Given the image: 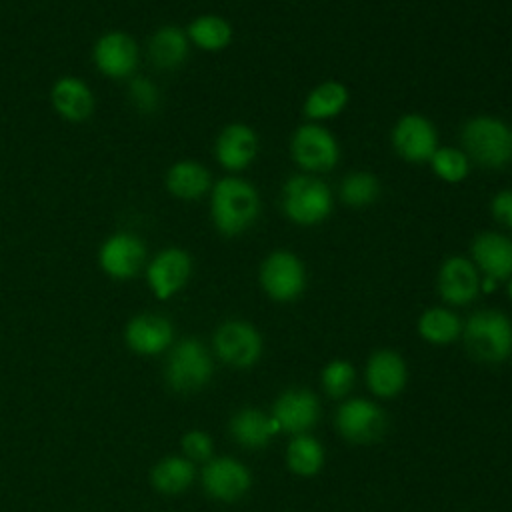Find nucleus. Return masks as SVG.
Masks as SVG:
<instances>
[{
    "label": "nucleus",
    "instance_id": "nucleus-1",
    "mask_svg": "<svg viewBox=\"0 0 512 512\" xmlns=\"http://www.w3.org/2000/svg\"><path fill=\"white\" fill-rule=\"evenodd\" d=\"M262 200L258 188L240 176H224L210 188V218L214 228L236 238L246 234L260 218Z\"/></svg>",
    "mask_w": 512,
    "mask_h": 512
},
{
    "label": "nucleus",
    "instance_id": "nucleus-2",
    "mask_svg": "<svg viewBox=\"0 0 512 512\" xmlns=\"http://www.w3.org/2000/svg\"><path fill=\"white\" fill-rule=\"evenodd\" d=\"M460 144L470 162L502 170L512 162V132L510 124L492 114L468 118L460 130Z\"/></svg>",
    "mask_w": 512,
    "mask_h": 512
},
{
    "label": "nucleus",
    "instance_id": "nucleus-3",
    "mask_svg": "<svg viewBox=\"0 0 512 512\" xmlns=\"http://www.w3.org/2000/svg\"><path fill=\"white\" fill-rule=\"evenodd\" d=\"M280 206L292 224L310 228L330 218L334 210V194L320 176L298 172L284 182Z\"/></svg>",
    "mask_w": 512,
    "mask_h": 512
},
{
    "label": "nucleus",
    "instance_id": "nucleus-4",
    "mask_svg": "<svg viewBox=\"0 0 512 512\" xmlns=\"http://www.w3.org/2000/svg\"><path fill=\"white\" fill-rule=\"evenodd\" d=\"M462 340L476 360L500 364L512 356V320L494 308L476 310L462 324Z\"/></svg>",
    "mask_w": 512,
    "mask_h": 512
},
{
    "label": "nucleus",
    "instance_id": "nucleus-5",
    "mask_svg": "<svg viewBox=\"0 0 512 512\" xmlns=\"http://www.w3.org/2000/svg\"><path fill=\"white\" fill-rule=\"evenodd\" d=\"M214 372L212 356L196 338L178 340L168 354L164 378L170 390L190 394L204 388Z\"/></svg>",
    "mask_w": 512,
    "mask_h": 512
},
{
    "label": "nucleus",
    "instance_id": "nucleus-6",
    "mask_svg": "<svg viewBox=\"0 0 512 512\" xmlns=\"http://www.w3.org/2000/svg\"><path fill=\"white\" fill-rule=\"evenodd\" d=\"M290 158L306 174H324L340 162V144L320 122H304L290 136Z\"/></svg>",
    "mask_w": 512,
    "mask_h": 512
},
{
    "label": "nucleus",
    "instance_id": "nucleus-7",
    "mask_svg": "<svg viewBox=\"0 0 512 512\" xmlns=\"http://www.w3.org/2000/svg\"><path fill=\"white\" fill-rule=\"evenodd\" d=\"M258 282L264 294L280 304L298 300L306 290V266L302 258L286 248L272 250L258 268Z\"/></svg>",
    "mask_w": 512,
    "mask_h": 512
},
{
    "label": "nucleus",
    "instance_id": "nucleus-8",
    "mask_svg": "<svg viewBox=\"0 0 512 512\" xmlns=\"http://www.w3.org/2000/svg\"><path fill=\"white\" fill-rule=\"evenodd\" d=\"M214 354L228 366L244 370L254 366L264 350V340L258 328L246 320L222 322L212 338Z\"/></svg>",
    "mask_w": 512,
    "mask_h": 512
},
{
    "label": "nucleus",
    "instance_id": "nucleus-9",
    "mask_svg": "<svg viewBox=\"0 0 512 512\" xmlns=\"http://www.w3.org/2000/svg\"><path fill=\"white\" fill-rule=\"evenodd\" d=\"M390 144L396 156L410 164L428 162L440 146L434 122L420 112H406L394 122Z\"/></svg>",
    "mask_w": 512,
    "mask_h": 512
},
{
    "label": "nucleus",
    "instance_id": "nucleus-10",
    "mask_svg": "<svg viewBox=\"0 0 512 512\" xmlns=\"http://www.w3.org/2000/svg\"><path fill=\"white\" fill-rule=\"evenodd\" d=\"M200 482L210 498L218 502H236L250 490L252 476L240 460L218 456L204 462Z\"/></svg>",
    "mask_w": 512,
    "mask_h": 512
},
{
    "label": "nucleus",
    "instance_id": "nucleus-11",
    "mask_svg": "<svg viewBox=\"0 0 512 512\" xmlns=\"http://www.w3.org/2000/svg\"><path fill=\"white\" fill-rule=\"evenodd\" d=\"M482 276L468 256H448L442 260L436 274L440 298L450 306H466L478 298Z\"/></svg>",
    "mask_w": 512,
    "mask_h": 512
},
{
    "label": "nucleus",
    "instance_id": "nucleus-12",
    "mask_svg": "<svg viewBox=\"0 0 512 512\" xmlns=\"http://www.w3.org/2000/svg\"><path fill=\"white\" fill-rule=\"evenodd\" d=\"M336 428L346 440L368 444L384 434L386 416L376 402L366 398H350L336 410Z\"/></svg>",
    "mask_w": 512,
    "mask_h": 512
},
{
    "label": "nucleus",
    "instance_id": "nucleus-13",
    "mask_svg": "<svg viewBox=\"0 0 512 512\" xmlns=\"http://www.w3.org/2000/svg\"><path fill=\"white\" fill-rule=\"evenodd\" d=\"M192 258L184 248L168 246L158 252L146 268V280L158 300L178 294L190 280Z\"/></svg>",
    "mask_w": 512,
    "mask_h": 512
},
{
    "label": "nucleus",
    "instance_id": "nucleus-14",
    "mask_svg": "<svg viewBox=\"0 0 512 512\" xmlns=\"http://www.w3.org/2000/svg\"><path fill=\"white\" fill-rule=\"evenodd\" d=\"M468 258L478 268L482 278L498 284L512 278V238L502 232H478L470 242Z\"/></svg>",
    "mask_w": 512,
    "mask_h": 512
},
{
    "label": "nucleus",
    "instance_id": "nucleus-15",
    "mask_svg": "<svg viewBox=\"0 0 512 512\" xmlns=\"http://www.w3.org/2000/svg\"><path fill=\"white\" fill-rule=\"evenodd\" d=\"M260 138L256 130L244 122L226 124L214 142L216 162L230 174L246 170L258 156Z\"/></svg>",
    "mask_w": 512,
    "mask_h": 512
},
{
    "label": "nucleus",
    "instance_id": "nucleus-16",
    "mask_svg": "<svg viewBox=\"0 0 512 512\" xmlns=\"http://www.w3.org/2000/svg\"><path fill=\"white\" fill-rule=\"evenodd\" d=\"M270 416L282 432L292 436L306 434L320 418V402L314 392L306 388H292L276 398Z\"/></svg>",
    "mask_w": 512,
    "mask_h": 512
},
{
    "label": "nucleus",
    "instance_id": "nucleus-17",
    "mask_svg": "<svg viewBox=\"0 0 512 512\" xmlns=\"http://www.w3.org/2000/svg\"><path fill=\"white\" fill-rule=\"evenodd\" d=\"M146 260V246L144 242L128 232L112 234L98 252L100 268L116 280L132 278L140 272Z\"/></svg>",
    "mask_w": 512,
    "mask_h": 512
},
{
    "label": "nucleus",
    "instance_id": "nucleus-18",
    "mask_svg": "<svg viewBox=\"0 0 512 512\" xmlns=\"http://www.w3.org/2000/svg\"><path fill=\"white\" fill-rule=\"evenodd\" d=\"M126 346L138 356H158L174 342V326L160 314H138L124 330Z\"/></svg>",
    "mask_w": 512,
    "mask_h": 512
},
{
    "label": "nucleus",
    "instance_id": "nucleus-19",
    "mask_svg": "<svg viewBox=\"0 0 512 512\" xmlns=\"http://www.w3.org/2000/svg\"><path fill=\"white\" fill-rule=\"evenodd\" d=\"M366 384L378 398L398 396L408 380V368L404 358L390 348H382L370 354L366 362Z\"/></svg>",
    "mask_w": 512,
    "mask_h": 512
},
{
    "label": "nucleus",
    "instance_id": "nucleus-20",
    "mask_svg": "<svg viewBox=\"0 0 512 512\" xmlns=\"http://www.w3.org/2000/svg\"><path fill=\"white\" fill-rule=\"evenodd\" d=\"M94 62L98 70L110 78H126L136 70L138 46L124 32H108L94 46Z\"/></svg>",
    "mask_w": 512,
    "mask_h": 512
},
{
    "label": "nucleus",
    "instance_id": "nucleus-21",
    "mask_svg": "<svg viewBox=\"0 0 512 512\" xmlns=\"http://www.w3.org/2000/svg\"><path fill=\"white\" fill-rule=\"evenodd\" d=\"M52 106L56 112L70 122L86 120L94 110V94L88 84L74 76H64L56 80L50 92Z\"/></svg>",
    "mask_w": 512,
    "mask_h": 512
},
{
    "label": "nucleus",
    "instance_id": "nucleus-22",
    "mask_svg": "<svg viewBox=\"0 0 512 512\" xmlns=\"http://www.w3.org/2000/svg\"><path fill=\"white\" fill-rule=\"evenodd\" d=\"M350 102L348 86L340 80H324L310 88L304 98L302 112L308 122H324L340 116Z\"/></svg>",
    "mask_w": 512,
    "mask_h": 512
},
{
    "label": "nucleus",
    "instance_id": "nucleus-23",
    "mask_svg": "<svg viewBox=\"0 0 512 512\" xmlns=\"http://www.w3.org/2000/svg\"><path fill=\"white\" fill-rule=\"evenodd\" d=\"M230 436L244 448L258 450L264 448L276 432H280L276 420L264 414L258 408H242L238 410L228 424Z\"/></svg>",
    "mask_w": 512,
    "mask_h": 512
},
{
    "label": "nucleus",
    "instance_id": "nucleus-24",
    "mask_svg": "<svg viewBox=\"0 0 512 512\" xmlns=\"http://www.w3.org/2000/svg\"><path fill=\"white\" fill-rule=\"evenodd\" d=\"M166 188L180 200H198L212 188L208 168L196 160H180L168 168Z\"/></svg>",
    "mask_w": 512,
    "mask_h": 512
},
{
    "label": "nucleus",
    "instance_id": "nucleus-25",
    "mask_svg": "<svg viewBox=\"0 0 512 512\" xmlns=\"http://www.w3.org/2000/svg\"><path fill=\"white\" fill-rule=\"evenodd\" d=\"M188 50H190L188 34L174 24L160 26L152 34L148 44V54L152 64L162 70L178 68L188 58Z\"/></svg>",
    "mask_w": 512,
    "mask_h": 512
},
{
    "label": "nucleus",
    "instance_id": "nucleus-26",
    "mask_svg": "<svg viewBox=\"0 0 512 512\" xmlns=\"http://www.w3.org/2000/svg\"><path fill=\"white\" fill-rule=\"evenodd\" d=\"M460 316L446 306L426 308L416 322V330L422 340L434 346H448L462 336Z\"/></svg>",
    "mask_w": 512,
    "mask_h": 512
},
{
    "label": "nucleus",
    "instance_id": "nucleus-27",
    "mask_svg": "<svg viewBox=\"0 0 512 512\" xmlns=\"http://www.w3.org/2000/svg\"><path fill=\"white\" fill-rule=\"evenodd\" d=\"M196 468L186 456H164L158 460L150 472V482L156 492L166 496H176L190 488L194 482Z\"/></svg>",
    "mask_w": 512,
    "mask_h": 512
},
{
    "label": "nucleus",
    "instance_id": "nucleus-28",
    "mask_svg": "<svg viewBox=\"0 0 512 512\" xmlns=\"http://www.w3.org/2000/svg\"><path fill=\"white\" fill-rule=\"evenodd\" d=\"M186 34H188L190 44H194L206 52H220L226 46H230V42L234 38L232 24L224 16H218V14L196 16L188 24Z\"/></svg>",
    "mask_w": 512,
    "mask_h": 512
},
{
    "label": "nucleus",
    "instance_id": "nucleus-29",
    "mask_svg": "<svg viewBox=\"0 0 512 512\" xmlns=\"http://www.w3.org/2000/svg\"><path fill=\"white\" fill-rule=\"evenodd\" d=\"M326 460L324 446L310 434L292 436L286 448V464L298 476H314L322 470Z\"/></svg>",
    "mask_w": 512,
    "mask_h": 512
},
{
    "label": "nucleus",
    "instance_id": "nucleus-30",
    "mask_svg": "<svg viewBox=\"0 0 512 512\" xmlns=\"http://www.w3.org/2000/svg\"><path fill=\"white\" fill-rule=\"evenodd\" d=\"M380 194H382L380 178L368 170L348 172L338 186V198L348 208H368L374 202H378Z\"/></svg>",
    "mask_w": 512,
    "mask_h": 512
},
{
    "label": "nucleus",
    "instance_id": "nucleus-31",
    "mask_svg": "<svg viewBox=\"0 0 512 512\" xmlns=\"http://www.w3.org/2000/svg\"><path fill=\"white\" fill-rule=\"evenodd\" d=\"M434 176L446 184H460L468 178L472 162L462 148L438 146V150L428 160Z\"/></svg>",
    "mask_w": 512,
    "mask_h": 512
},
{
    "label": "nucleus",
    "instance_id": "nucleus-32",
    "mask_svg": "<svg viewBox=\"0 0 512 512\" xmlns=\"http://www.w3.org/2000/svg\"><path fill=\"white\" fill-rule=\"evenodd\" d=\"M320 380H322V386H324V390H326L328 396H332V398H342V396H346V394L352 390V386H354L356 368L352 366V362L338 358V360L328 362V364L322 368Z\"/></svg>",
    "mask_w": 512,
    "mask_h": 512
},
{
    "label": "nucleus",
    "instance_id": "nucleus-33",
    "mask_svg": "<svg viewBox=\"0 0 512 512\" xmlns=\"http://www.w3.org/2000/svg\"><path fill=\"white\" fill-rule=\"evenodd\" d=\"M182 456H186L190 462H208L212 458V438L204 430H188L180 438Z\"/></svg>",
    "mask_w": 512,
    "mask_h": 512
},
{
    "label": "nucleus",
    "instance_id": "nucleus-34",
    "mask_svg": "<svg viewBox=\"0 0 512 512\" xmlns=\"http://www.w3.org/2000/svg\"><path fill=\"white\" fill-rule=\"evenodd\" d=\"M128 96H130L132 104H134L140 112H144V114L154 112V110L158 108V104H160L158 86H156L152 80L142 78V76H140V78H134V80L130 82Z\"/></svg>",
    "mask_w": 512,
    "mask_h": 512
},
{
    "label": "nucleus",
    "instance_id": "nucleus-35",
    "mask_svg": "<svg viewBox=\"0 0 512 512\" xmlns=\"http://www.w3.org/2000/svg\"><path fill=\"white\" fill-rule=\"evenodd\" d=\"M490 214L500 226L512 230V188H502L490 198Z\"/></svg>",
    "mask_w": 512,
    "mask_h": 512
},
{
    "label": "nucleus",
    "instance_id": "nucleus-36",
    "mask_svg": "<svg viewBox=\"0 0 512 512\" xmlns=\"http://www.w3.org/2000/svg\"><path fill=\"white\" fill-rule=\"evenodd\" d=\"M506 294H508V298L512 300V278H508V284H506Z\"/></svg>",
    "mask_w": 512,
    "mask_h": 512
},
{
    "label": "nucleus",
    "instance_id": "nucleus-37",
    "mask_svg": "<svg viewBox=\"0 0 512 512\" xmlns=\"http://www.w3.org/2000/svg\"><path fill=\"white\" fill-rule=\"evenodd\" d=\"M510 132H512V126H510Z\"/></svg>",
    "mask_w": 512,
    "mask_h": 512
}]
</instances>
